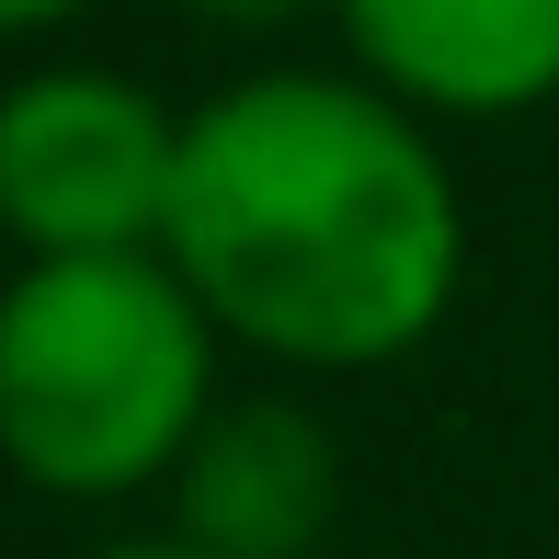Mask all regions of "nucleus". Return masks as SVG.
<instances>
[{
    "mask_svg": "<svg viewBox=\"0 0 559 559\" xmlns=\"http://www.w3.org/2000/svg\"><path fill=\"white\" fill-rule=\"evenodd\" d=\"M160 251L228 343L354 377L445 332L468 206L412 104L332 69H263L183 115Z\"/></svg>",
    "mask_w": 559,
    "mask_h": 559,
    "instance_id": "1",
    "label": "nucleus"
},
{
    "mask_svg": "<svg viewBox=\"0 0 559 559\" xmlns=\"http://www.w3.org/2000/svg\"><path fill=\"white\" fill-rule=\"evenodd\" d=\"M217 320L171 251L23 263L0 286V468L46 502H138L217 412Z\"/></svg>",
    "mask_w": 559,
    "mask_h": 559,
    "instance_id": "2",
    "label": "nucleus"
},
{
    "mask_svg": "<svg viewBox=\"0 0 559 559\" xmlns=\"http://www.w3.org/2000/svg\"><path fill=\"white\" fill-rule=\"evenodd\" d=\"M183 115L126 69H23L0 92V228L23 263H115L171 240Z\"/></svg>",
    "mask_w": 559,
    "mask_h": 559,
    "instance_id": "3",
    "label": "nucleus"
},
{
    "mask_svg": "<svg viewBox=\"0 0 559 559\" xmlns=\"http://www.w3.org/2000/svg\"><path fill=\"white\" fill-rule=\"evenodd\" d=\"M343 525V445L309 400H217L171 468V537L194 559H320Z\"/></svg>",
    "mask_w": 559,
    "mask_h": 559,
    "instance_id": "4",
    "label": "nucleus"
},
{
    "mask_svg": "<svg viewBox=\"0 0 559 559\" xmlns=\"http://www.w3.org/2000/svg\"><path fill=\"white\" fill-rule=\"evenodd\" d=\"M366 81L412 115H525L559 92V0H332Z\"/></svg>",
    "mask_w": 559,
    "mask_h": 559,
    "instance_id": "5",
    "label": "nucleus"
},
{
    "mask_svg": "<svg viewBox=\"0 0 559 559\" xmlns=\"http://www.w3.org/2000/svg\"><path fill=\"white\" fill-rule=\"evenodd\" d=\"M183 12H206V23H286V12H309V0H183Z\"/></svg>",
    "mask_w": 559,
    "mask_h": 559,
    "instance_id": "6",
    "label": "nucleus"
},
{
    "mask_svg": "<svg viewBox=\"0 0 559 559\" xmlns=\"http://www.w3.org/2000/svg\"><path fill=\"white\" fill-rule=\"evenodd\" d=\"M81 0H0V35H46V23H69Z\"/></svg>",
    "mask_w": 559,
    "mask_h": 559,
    "instance_id": "7",
    "label": "nucleus"
},
{
    "mask_svg": "<svg viewBox=\"0 0 559 559\" xmlns=\"http://www.w3.org/2000/svg\"><path fill=\"white\" fill-rule=\"evenodd\" d=\"M92 559H194L183 537H115V548H92Z\"/></svg>",
    "mask_w": 559,
    "mask_h": 559,
    "instance_id": "8",
    "label": "nucleus"
}]
</instances>
